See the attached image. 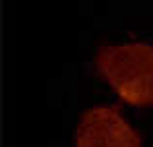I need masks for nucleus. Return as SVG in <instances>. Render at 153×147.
<instances>
[{"label":"nucleus","instance_id":"obj_1","mask_svg":"<svg viewBox=\"0 0 153 147\" xmlns=\"http://www.w3.org/2000/svg\"><path fill=\"white\" fill-rule=\"evenodd\" d=\"M95 64L122 99L134 105H153V45L126 41L105 45Z\"/></svg>","mask_w":153,"mask_h":147},{"label":"nucleus","instance_id":"obj_2","mask_svg":"<svg viewBox=\"0 0 153 147\" xmlns=\"http://www.w3.org/2000/svg\"><path fill=\"white\" fill-rule=\"evenodd\" d=\"M76 147H142V137L118 106L97 105L87 109L79 118Z\"/></svg>","mask_w":153,"mask_h":147}]
</instances>
